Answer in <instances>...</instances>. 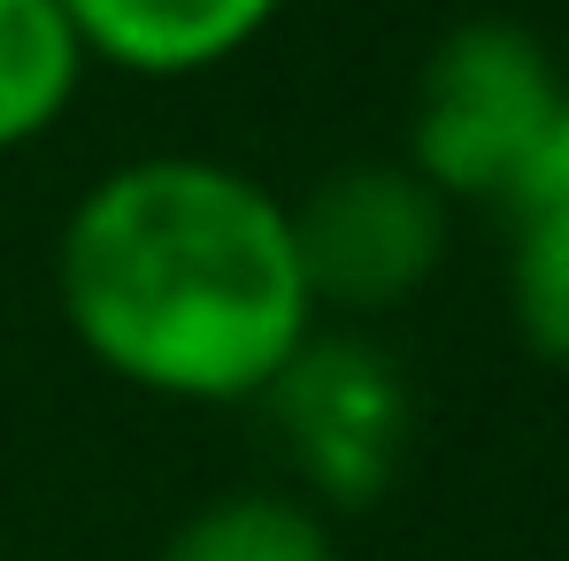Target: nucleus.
Listing matches in <instances>:
<instances>
[{
    "mask_svg": "<svg viewBox=\"0 0 569 561\" xmlns=\"http://www.w3.org/2000/svg\"><path fill=\"white\" fill-rule=\"evenodd\" d=\"M54 284L78 347L154 400H262L316 339L284 200L208 154L108 170L62 223Z\"/></svg>",
    "mask_w": 569,
    "mask_h": 561,
    "instance_id": "obj_1",
    "label": "nucleus"
},
{
    "mask_svg": "<svg viewBox=\"0 0 569 561\" xmlns=\"http://www.w3.org/2000/svg\"><path fill=\"white\" fill-rule=\"evenodd\" d=\"M562 70L547 54L539 31L508 23V16H470L455 23L408 108V170L439 192H508L516 162L531 154V139L547 131V116L562 108Z\"/></svg>",
    "mask_w": 569,
    "mask_h": 561,
    "instance_id": "obj_2",
    "label": "nucleus"
},
{
    "mask_svg": "<svg viewBox=\"0 0 569 561\" xmlns=\"http://www.w3.org/2000/svg\"><path fill=\"white\" fill-rule=\"evenodd\" d=\"M284 216L316 308H400L447 262V200L408 162H347Z\"/></svg>",
    "mask_w": 569,
    "mask_h": 561,
    "instance_id": "obj_3",
    "label": "nucleus"
},
{
    "mask_svg": "<svg viewBox=\"0 0 569 561\" xmlns=\"http://www.w3.org/2000/svg\"><path fill=\"white\" fill-rule=\"evenodd\" d=\"M262 400L292 469L339 508L378 500L408 454V384L362 339H308Z\"/></svg>",
    "mask_w": 569,
    "mask_h": 561,
    "instance_id": "obj_4",
    "label": "nucleus"
},
{
    "mask_svg": "<svg viewBox=\"0 0 569 561\" xmlns=\"http://www.w3.org/2000/svg\"><path fill=\"white\" fill-rule=\"evenodd\" d=\"M284 0H62L86 62H116L131 78H200L247 54Z\"/></svg>",
    "mask_w": 569,
    "mask_h": 561,
    "instance_id": "obj_5",
    "label": "nucleus"
},
{
    "mask_svg": "<svg viewBox=\"0 0 569 561\" xmlns=\"http://www.w3.org/2000/svg\"><path fill=\"white\" fill-rule=\"evenodd\" d=\"M78 78L86 47L62 0H0V154L54 131L62 108L78 100Z\"/></svg>",
    "mask_w": 569,
    "mask_h": 561,
    "instance_id": "obj_6",
    "label": "nucleus"
},
{
    "mask_svg": "<svg viewBox=\"0 0 569 561\" xmlns=\"http://www.w3.org/2000/svg\"><path fill=\"white\" fill-rule=\"evenodd\" d=\"M162 561H339L331 531L292 492H223L170 531Z\"/></svg>",
    "mask_w": 569,
    "mask_h": 561,
    "instance_id": "obj_7",
    "label": "nucleus"
},
{
    "mask_svg": "<svg viewBox=\"0 0 569 561\" xmlns=\"http://www.w3.org/2000/svg\"><path fill=\"white\" fill-rule=\"evenodd\" d=\"M516 323L547 362H569V216L516 223Z\"/></svg>",
    "mask_w": 569,
    "mask_h": 561,
    "instance_id": "obj_8",
    "label": "nucleus"
},
{
    "mask_svg": "<svg viewBox=\"0 0 569 561\" xmlns=\"http://www.w3.org/2000/svg\"><path fill=\"white\" fill-rule=\"evenodd\" d=\"M500 200L516 208V223H531V216H569V93H562V108L547 116V131L531 139V154L516 162V178H508Z\"/></svg>",
    "mask_w": 569,
    "mask_h": 561,
    "instance_id": "obj_9",
    "label": "nucleus"
}]
</instances>
